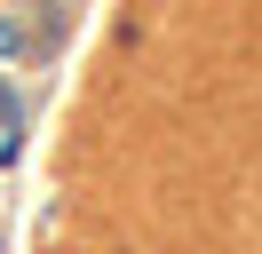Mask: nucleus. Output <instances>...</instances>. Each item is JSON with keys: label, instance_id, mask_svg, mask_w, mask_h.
I'll return each instance as SVG.
<instances>
[]
</instances>
